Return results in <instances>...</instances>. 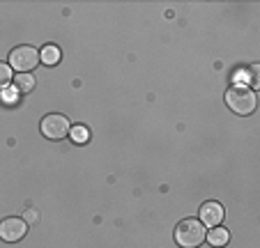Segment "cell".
Here are the masks:
<instances>
[{"instance_id":"7c38bea8","label":"cell","mask_w":260,"mask_h":248,"mask_svg":"<svg viewBox=\"0 0 260 248\" xmlns=\"http://www.w3.org/2000/svg\"><path fill=\"white\" fill-rule=\"evenodd\" d=\"M3 97H5V101H14V99H16V88H5V90H3Z\"/></svg>"},{"instance_id":"3957f363","label":"cell","mask_w":260,"mask_h":248,"mask_svg":"<svg viewBox=\"0 0 260 248\" xmlns=\"http://www.w3.org/2000/svg\"><path fill=\"white\" fill-rule=\"evenodd\" d=\"M40 64V51L35 46H16L10 53V67H14L19 74H28Z\"/></svg>"},{"instance_id":"9c48e42d","label":"cell","mask_w":260,"mask_h":248,"mask_svg":"<svg viewBox=\"0 0 260 248\" xmlns=\"http://www.w3.org/2000/svg\"><path fill=\"white\" fill-rule=\"evenodd\" d=\"M40 60L44 64H58V60H60L58 46H44V49H42V53H40Z\"/></svg>"},{"instance_id":"6da1fadb","label":"cell","mask_w":260,"mask_h":248,"mask_svg":"<svg viewBox=\"0 0 260 248\" xmlns=\"http://www.w3.org/2000/svg\"><path fill=\"white\" fill-rule=\"evenodd\" d=\"M175 241L182 248H198L205 241V225L196 219H187L182 221L175 230Z\"/></svg>"},{"instance_id":"5b68a950","label":"cell","mask_w":260,"mask_h":248,"mask_svg":"<svg viewBox=\"0 0 260 248\" xmlns=\"http://www.w3.org/2000/svg\"><path fill=\"white\" fill-rule=\"evenodd\" d=\"M25 232H28L25 221L16 219V216H10V219L0 223V239L3 241H19V239L25 237Z\"/></svg>"},{"instance_id":"7a4b0ae2","label":"cell","mask_w":260,"mask_h":248,"mask_svg":"<svg viewBox=\"0 0 260 248\" xmlns=\"http://www.w3.org/2000/svg\"><path fill=\"white\" fill-rule=\"evenodd\" d=\"M226 103L231 106V111H235L237 115H249L255 111V94L251 88L244 85H235L226 92Z\"/></svg>"},{"instance_id":"52a82bcc","label":"cell","mask_w":260,"mask_h":248,"mask_svg":"<svg viewBox=\"0 0 260 248\" xmlns=\"http://www.w3.org/2000/svg\"><path fill=\"white\" fill-rule=\"evenodd\" d=\"M228 239H231V234H228V230L226 228H212L210 232H207V241L212 243V246H226L228 243Z\"/></svg>"},{"instance_id":"ba28073f","label":"cell","mask_w":260,"mask_h":248,"mask_svg":"<svg viewBox=\"0 0 260 248\" xmlns=\"http://www.w3.org/2000/svg\"><path fill=\"white\" fill-rule=\"evenodd\" d=\"M14 88H16V92H30L35 88V78L30 74H19L14 78Z\"/></svg>"},{"instance_id":"8992f818","label":"cell","mask_w":260,"mask_h":248,"mask_svg":"<svg viewBox=\"0 0 260 248\" xmlns=\"http://www.w3.org/2000/svg\"><path fill=\"white\" fill-rule=\"evenodd\" d=\"M223 221V207L219 202H205L201 207V223L203 225H210V228H216V225Z\"/></svg>"},{"instance_id":"277c9868","label":"cell","mask_w":260,"mask_h":248,"mask_svg":"<svg viewBox=\"0 0 260 248\" xmlns=\"http://www.w3.org/2000/svg\"><path fill=\"white\" fill-rule=\"evenodd\" d=\"M42 133L51 140H62L69 133V120L64 115H46L42 120Z\"/></svg>"},{"instance_id":"30bf717a","label":"cell","mask_w":260,"mask_h":248,"mask_svg":"<svg viewBox=\"0 0 260 248\" xmlns=\"http://www.w3.org/2000/svg\"><path fill=\"white\" fill-rule=\"evenodd\" d=\"M69 133H72V140L74 143H79V145H83V143H88V138H90V131L85 127H74V129H69Z\"/></svg>"},{"instance_id":"8fae6325","label":"cell","mask_w":260,"mask_h":248,"mask_svg":"<svg viewBox=\"0 0 260 248\" xmlns=\"http://www.w3.org/2000/svg\"><path fill=\"white\" fill-rule=\"evenodd\" d=\"M12 83V67L5 62H0V90H5Z\"/></svg>"}]
</instances>
